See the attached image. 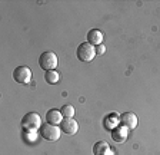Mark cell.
Returning a JSON list of instances; mask_svg holds the SVG:
<instances>
[{
	"instance_id": "1",
	"label": "cell",
	"mask_w": 160,
	"mask_h": 155,
	"mask_svg": "<svg viewBox=\"0 0 160 155\" xmlns=\"http://www.w3.org/2000/svg\"><path fill=\"white\" fill-rule=\"evenodd\" d=\"M77 59H79L80 62H84V63H89V62H92L94 59V56H96V47L93 46V45H90L89 42H83L82 45H79V47H77Z\"/></svg>"
},
{
	"instance_id": "2",
	"label": "cell",
	"mask_w": 160,
	"mask_h": 155,
	"mask_svg": "<svg viewBox=\"0 0 160 155\" xmlns=\"http://www.w3.org/2000/svg\"><path fill=\"white\" fill-rule=\"evenodd\" d=\"M59 65V57L54 52H43L39 57V66L43 69V71H53L54 67Z\"/></svg>"
},
{
	"instance_id": "3",
	"label": "cell",
	"mask_w": 160,
	"mask_h": 155,
	"mask_svg": "<svg viewBox=\"0 0 160 155\" xmlns=\"http://www.w3.org/2000/svg\"><path fill=\"white\" fill-rule=\"evenodd\" d=\"M22 126L23 129L29 132H34L37 129H40L42 126V119H40V115L36 112H29L22 118Z\"/></svg>"
},
{
	"instance_id": "4",
	"label": "cell",
	"mask_w": 160,
	"mask_h": 155,
	"mask_svg": "<svg viewBox=\"0 0 160 155\" xmlns=\"http://www.w3.org/2000/svg\"><path fill=\"white\" fill-rule=\"evenodd\" d=\"M40 135H42V138H44L46 141H57V139L60 138V129L57 125H52L49 124V122H44V124H42V126H40L39 129Z\"/></svg>"
},
{
	"instance_id": "5",
	"label": "cell",
	"mask_w": 160,
	"mask_h": 155,
	"mask_svg": "<svg viewBox=\"0 0 160 155\" xmlns=\"http://www.w3.org/2000/svg\"><path fill=\"white\" fill-rule=\"evenodd\" d=\"M13 79L20 85H27L32 81V71L27 66H17L13 71Z\"/></svg>"
},
{
	"instance_id": "6",
	"label": "cell",
	"mask_w": 160,
	"mask_h": 155,
	"mask_svg": "<svg viewBox=\"0 0 160 155\" xmlns=\"http://www.w3.org/2000/svg\"><path fill=\"white\" fill-rule=\"evenodd\" d=\"M137 122H139V119L133 112H123L120 115V124L126 126L127 129H134L137 126Z\"/></svg>"
},
{
	"instance_id": "7",
	"label": "cell",
	"mask_w": 160,
	"mask_h": 155,
	"mask_svg": "<svg viewBox=\"0 0 160 155\" xmlns=\"http://www.w3.org/2000/svg\"><path fill=\"white\" fill-rule=\"evenodd\" d=\"M79 129V125L73 118H64L60 124V131L67 135H74Z\"/></svg>"
},
{
	"instance_id": "8",
	"label": "cell",
	"mask_w": 160,
	"mask_h": 155,
	"mask_svg": "<svg viewBox=\"0 0 160 155\" xmlns=\"http://www.w3.org/2000/svg\"><path fill=\"white\" fill-rule=\"evenodd\" d=\"M127 135H129V129L126 126H123V125H119L112 131V139L114 142H117V144H122V142H124L127 139Z\"/></svg>"
},
{
	"instance_id": "9",
	"label": "cell",
	"mask_w": 160,
	"mask_h": 155,
	"mask_svg": "<svg viewBox=\"0 0 160 155\" xmlns=\"http://www.w3.org/2000/svg\"><path fill=\"white\" fill-rule=\"evenodd\" d=\"M46 121L52 125H60L62 121H63V115H62V112L56 108L49 109L46 114Z\"/></svg>"
},
{
	"instance_id": "10",
	"label": "cell",
	"mask_w": 160,
	"mask_h": 155,
	"mask_svg": "<svg viewBox=\"0 0 160 155\" xmlns=\"http://www.w3.org/2000/svg\"><path fill=\"white\" fill-rule=\"evenodd\" d=\"M87 42L93 46H99V45L103 43V33L99 29H92L87 33Z\"/></svg>"
},
{
	"instance_id": "11",
	"label": "cell",
	"mask_w": 160,
	"mask_h": 155,
	"mask_svg": "<svg viewBox=\"0 0 160 155\" xmlns=\"http://www.w3.org/2000/svg\"><path fill=\"white\" fill-rule=\"evenodd\" d=\"M93 154L94 155H112L110 147L106 141H99L93 145Z\"/></svg>"
},
{
	"instance_id": "12",
	"label": "cell",
	"mask_w": 160,
	"mask_h": 155,
	"mask_svg": "<svg viewBox=\"0 0 160 155\" xmlns=\"http://www.w3.org/2000/svg\"><path fill=\"white\" fill-rule=\"evenodd\" d=\"M119 122H120V118L116 114H110L109 116L104 119V126H106L107 129H112V131H113L116 126H119Z\"/></svg>"
},
{
	"instance_id": "13",
	"label": "cell",
	"mask_w": 160,
	"mask_h": 155,
	"mask_svg": "<svg viewBox=\"0 0 160 155\" xmlns=\"http://www.w3.org/2000/svg\"><path fill=\"white\" fill-rule=\"evenodd\" d=\"M44 81L49 85H56L57 82L60 81V75L57 73L56 71H47L44 73Z\"/></svg>"
},
{
	"instance_id": "14",
	"label": "cell",
	"mask_w": 160,
	"mask_h": 155,
	"mask_svg": "<svg viewBox=\"0 0 160 155\" xmlns=\"http://www.w3.org/2000/svg\"><path fill=\"white\" fill-rule=\"evenodd\" d=\"M60 112H62V115H63L64 118H73V115H74V108L72 106V105H64V106H62Z\"/></svg>"
},
{
	"instance_id": "15",
	"label": "cell",
	"mask_w": 160,
	"mask_h": 155,
	"mask_svg": "<svg viewBox=\"0 0 160 155\" xmlns=\"http://www.w3.org/2000/svg\"><path fill=\"white\" fill-rule=\"evenodd\" d=\"M104 52H106V47H104L103 45H99V46H96V53L97 55H103Z\"/></svg>"
}]
</instances>
